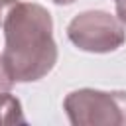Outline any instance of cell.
Returning <instances> with one entry per match:
<instances>
[{
    "mask_svg": "<svg viewBox=\"0 0 126 126\" xmlns=\"http://www.w3.org/2000/svg\"><path fill=\"white\" fill-rule=\"evenodd\" d=\"M4 63L14 83L43 79L57 63L53 18L35 2H16L4 22Z\"/></svg>",
    "mask_w": 126,
    "mask_h": 126,
    "instance_id": "cell-1",
    "label": "cell"
},
{
    "mask_svg": "<svg viewBox=\"0 0 126 126\" xmlns=\"http://www.w3.org/2000/svg\"><path fill=\"white\" fill-rule=\"evenodd\" d=\"M63 108L73 126H126V91L77 89Z\"/></svg>",
    "mask_w": 126,
    "mask_h": 126,
    "instance_id": "cell-2",
    "label": "cell"
},
{
    "mask_svg": "<svg viewBox=\"0 0 126 126\" xmlns=\"http://www.w3.org/2000/svg\"><path fill=\"white\" fill-rule=\"evenodd\" d=\"M69 41L87 53H112L126 41V26L104 10H85L67 24Z\"/></svg>",
    "mask_w": 126,
    "mask_h": 126,
    "instance_id": "cell-3",
    "label": "cell"
},
{
    "mask_svg": "<svg viewBox=\"0 0 126 126\" xmlns=\"http://www.w3.org/2000/svg\"><path fill=\"white\" fill-rule=\"evenodd\" d=\"M24 124L26 118L22 114V104L12 93L4 94L0 98V124Z\"/></svg>",
    "mask_w": 126,
    "mask_h": 126,
    "instance_id": "cell-4",
    "label": "cell"
},
{
    "mask_svg": "<svg viewBox=\"0 0 126 126\" xmlns=\"http://www.w3.org/2000/svg\"><path fill=\"white\" fill-rule=\"evenodd\" d=\"M12 87H14V79L10 77L8 69H6V63H4V57L0 55V98L8 93H12Z\"/></svg>",
    "mask_w": 126,
    "mask_h": 126,
    "instance_id": "cell-5",
    "label": "cell"
},
{
    "mask_svg": "<svg viewBox=\"0 0 126 126\" xmlns=\"http://www.w3.org/2000/svg\"><path fill=\"white\" fill-rule=\"evenodd\" d=\"M16 2H18V0H0V22H4V18H6L8 10H10Z\"/></svg>",
    "mask_w": 126,
    "mask_h": 126,
    "instance_id": "cell-6",
    "label": "cell"
},
{
    "mask_svg": "<svg viewBox=\"0 0 126 126\" xmlns=\"http://www.w3.org/2000/svg\"><path fill=\"white\" fill-rule=\"evenodd\" d=\"M116 16H118V20L126 26V0H118V2H116Z\"/></svg>",
    "mask_w": 126,
    "mask_h": 126,
    "instance_id": "cell-7",
    "label": "cell"
},
{
    "mask_svg": "<svg viewBox=\"0 0 126 126\" xmlns=\"http://www.w3.org/2000/svg\"><path fill=\"white\" fill-rule=\"evenodd\" d=\"M51 2H55V4H59V6H67V4H73V2H77V0H51Z\"/></svg>",
    "mask_w": 126,
    "mask_h": 126,
    "instance_id": "cell-8",
    "label": "cell"
},
{
    "mask_svg": "<svg viewBox=\"0 0 126 126\" xmlns=\"http://www.w3.org/2000/svg\"><path fill=\"white\" fill-rule=\"evenodd\" d=\"M116 2H118V0H116Z\"/></svg>",
    "mask_w": 126,
    "mask_h": 126,
    "instance_id": "cell-9",
    "label": "cell"
}]
</instances>
